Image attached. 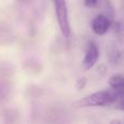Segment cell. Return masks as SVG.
Returning <instances> with one entry per match:
<instances>
[{"instance_id":"6da1fadb","label":"cell","mask_w":124,"mask_h":124,"mask_svg":"<svg viewBox=\"0 0 124 124\" xmlns=\"http://www.w3.org/2000/svg\"><path fill=\"white\" fill-rule=\"evenodd\" d=\"M118 100L116 94L113 89L100 90L89 94L87 96L75 101L73 106L76 108H88V107H106V106L114 105Z\"/></svg>"},{"instance_id":"7a4b0ae2","label":"cell","mask_w":124,"mask_h":124,"mask_svg":"<svg viewBox=\"0 0 124 124\" xmlns=\"http://www.w3.org/2000/svg\"><path fill=\"white\" fill-rule=\"evenodd\" d=\"M54 4L60 32L65 38H69L71 36V24L69 19L66 0H54Z\"/></svg>"},{"instance_id":"3957f363","label":"cell","mask_w":124,"mask_h":124,"mask_svg":"<svg viewBox=\"0 0 124 124\" xmlns=\"http://www.w3.org/2000/svg\"><path fill=\"white\" fill-rule=\"evenodd\" d=\"M99 59V49L94 41H89L86 47V51L82 61V68L84 71H89L96 65Z\"/></svg>"},{"instance_id":"277c9868","label":"cell","mask_w":124,"mask_h":124,"mask_svg":"<svg viewBox=\"0 0 124 124\" xmlns=\"http://www.w3.org/2000/svg\"><path fill=\"white\" fill-rule=\"evenodd\" d=\"M92 31L94 34L98 35V36H102V35L107 34L109 31L110 26H111V22H110L109 17H107L103 14H97L92 21Z\"/></svg>"},{"instance_id":"5b68a950","label":"cell","mask_w":124,"mask_h":124,"mask_svg":"<svg viewBox=\"0 0 124 124\" xmlns=\"http://www.w3.org/2000/svg\"><path fill=\"white\" fill-rule=\"evenodd\" d=\"M108 84L116 92L118 100H124V77L122 75L114 74L112 76H110L109 79H108Z\"/></svg>"},{"instance_id":"8992f818","label":"cell","mask_w":124,"mask_h":124,"mask_svg":"<svg viewBox=\"0 0 124 124\" xmlns=\"http://www.w3.org/2000/svg\"><path fill=\"white\" fill-rule=\"evenodd\" d=\"M86 84H87V78H86V77H79L76 82V88L78 90L84 89V87L86 86Z\"/></svg>"},{"instance_id":"52a82bcc","label":"cell","mask_w":124,"mask_h":124,"mask_svg":"<svg viewBox=\"0 0 124 124\" xmlns=\"http://www.w3.org/2000/svg\"><path fill=\"white\" fill-rule=\"evenodd\" d=\"M97 2H98V0H84V4L87 8H94L97 4Z\"/></svg>"}]
</instances>
